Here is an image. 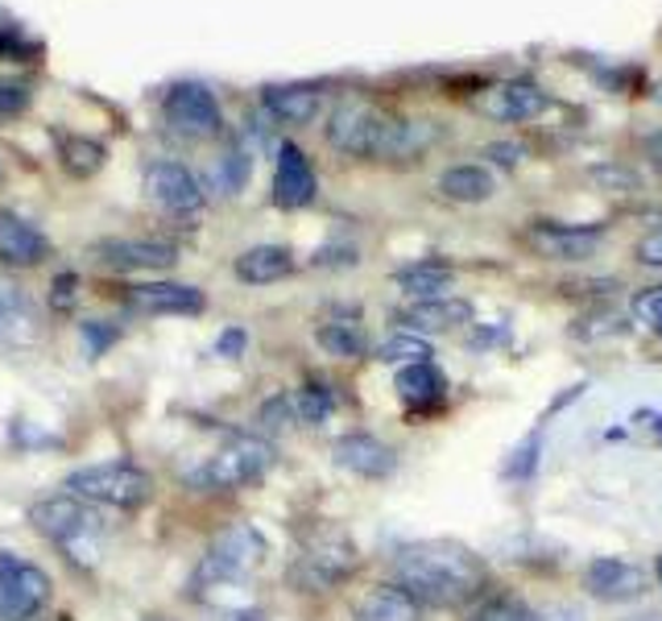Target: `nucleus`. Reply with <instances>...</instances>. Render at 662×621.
Returning a JSON list of instances; mask_svg holds the SVG:
<instances>
[{
	"label": "nucleus",
	"mask_w": 662,
	"mask_h": 621,
	"mask_svg": "<svg viewBox=\"0 0 662 621\" xmlns=\"http://www.w3.org/2000/svg\"><path fill=\"white\" fill-rule=\"evenodd\" d=\"M236 278L245 287H273L294 273V253L286 245H253L236 257Z\"/></svg>",
	"instance_id": "5701e85b"
},
{
	"label": "nucleus",
	"mask_w": 662,
	"mask_h": 621,
	"mask_svg": "<svg viewBox=\"0 0 662 621\" xmlns=\"http://www.w3.org/2000/svg\"><path fill=\"white\" fill-rule=\"evenodd\" d=\"M315 195H319V179L310 158L294 142H282L273 158V204L282 211H298L315 204Z\"/></svg>",
	"instance_id": "9b49d317"
},
{
	"label": "nucleus",
	"mask_w": 662,
	"mask_h": 621,
	"mask_svg": "<svg viewBox=\"0 0 662 621\" xmlns=\"http://www.w3.org/2000/svg\"><path fill=\"white\" fill-rule=\"evenodd\" d=\"M41 331L29 294L17 282H0V352H25Z\"/></svg>",
	"instance_id": "dca6fc26"
},
{
	"label": "nucleus",
	"mask_w": 662,
	"mask_h": 621,
	"mask_svg": "<svg viewBox=\"0 0 662 621\" xmlns=\"http://www.w3.org/2000/svg\"><path fill=\"white\" fill-rule=\"evenodd\" d=\"M526 241H530V248H535L538 257H547V261H588V257H597L600 241H604V228L538 220V224H530Z\"/></svg>",
	"instance_id": "9d476101"
},
{
	"label": "nucleus",
	"mask_w": 662,
	"mask_h": 621,
	"mask_svg": "<svg viewBox=\"0 0 662 621\" xmlns=\"http://www.w3.org/2000/svg\"><path fill=\"white\" fill-rule=\"evenodd\" d=\"M261 108L278 124H310L323 112V92L310 83H278L261 92Z\"/></svg>",
	"instance_id": "aec40b11"
},
{
	"label": "nucleus",
	"mask_w": 662,
	"mask_h": 621,
	"mask_svg": "<svg viewBox=\"0 0 662 621\" xmlns=\"http://www.w3.org/2000/svg\"><path fill=\"white\" fill-rule=\"evenodd\" d=\"M439 195L452 199V204H489L497 195V179L493 170L480 162L448 166V170L439 174Z\"/></svg>",
	"instance_id": "393cba45"
},
{
	"label": "nucleus",
	"mask_w": 662,
	"mask_h": 621,
	"mask_svg": "<svg viewBox=\"0 0 662 621\" xmlns=\"http://www.w3.org/2000/svg\"><path fill=\"white\" fill-rule=\"evenodd\" d=\"M551 92L535 80H505V83H493L489 92L476 96V112L489 117L497 124H522V121H535L551 108Z\"/></svg>",
	"instance_id": "1a4fd4ad"
},
{
	"label": "nucleus",
	"mask_w": 662,
	"mask_h": 621,
	"mask_svg": "<svg viewBox=\"0 0 662 621\" xmlns=\"http://www.w3.org/2000/svg\"><path fill=\"white\" fill-rule=\"evenodd\" d=\"M29 522L38 526L41 535L59 547L62 556L79 568H91L100 559V518L83 506L79 497L62 494V497H46L29 510Z\"/></svg>",
	"instance_id": "f03ea898"
},
{
	"label": "nucleus",
	"mask_w": 662,
	"mask_h": 621,
	"mask_svg": "<svg viewBox=\"0 0 662 621\" xmlns=\"http://www.w3.org/2000/svg\"><path fill=\"white\" fill-rule=\"evenodd\" d=\"M646 584H650V576L634 559L600 556L584 568V588L597 600H638L646 593Z\"/></svg>",
	"instance_id": "ddd939ff"
},
{
	"label": "nucleus",
	"mask_w": 662,
	"mask_h": 621,
	"mask_svg": "<svg viewBox=\"0 0 662 621\" xmlns=\"http://www.w3.org/2000/svg\"><path fill=\"white\" fill-rule=\"evenodd\" d=\"M397 398L410 406V411H434L439 402H443V390H448V381H443V373L434 369L431 361H418V365H402L397 369Z\"/></svg>",
	"instance_id": "a878e982"
},
{
	"label": "nucleus",
	"mask_w": 662,
	"mask_h": 621,
	"mask_svg": "<svg viewBox=\"0 0 662 621\" xmlns=\"http://www.w3.org/2000/svg\"><path fill=\"white\" fill-rule=\"evenodd\" d=\"M75 299H79V278L75 273H59L54 287H50V307L62 315V310L75 307Z\"/></svg>",
	"instance_id": "e433bc0d"
},
{
	"label": "nucleus",
	"mask_w": 662,
	"mask_h": 621,
	"mask_svg": "<svg viewBox=\"0 0 662 621\" xmlns=\"http://www.w3.org/2000/svg\"><path fill=\"white\" fill-rule=\"evenodd\" d=\"M245 344H248V331L245 328H228L220 340H216V352L220 356H228V361H236L241 352H245Z\"/></svg>",
	"instance_id": "79ce46f5"
},
{
	"label": "nucleus",
	"mask_w": 662,
	"mask_h": 621,
	"mask_svg": "<svg viewBox=\"0 0 662 621\" xmlns=\"http://www.w3.org/2000/svg\"><path fill=\"white\" fill-rule=\"evenodd\" d=\"M422 600L406 593L402 584H377L365 597L352 605L356 621H422Z\"/></svg>",
	"instance_id": "412c9836"
},
{
	"label": "nucleus",
	"mask_w": 662,
	"mask_h": 621,
	"mask_svg": "<svg viewBox=\"0 0 662 621\" xmlns=\"http://www.w3.org/2000/svg\"><path fill=\"white\" fill-rule=\"evenodd\" d=\"M372 356H377L381 365H418V361H431L434 352L422 336H414V331L402 328V331H393L390 340H381Z\"/></svg>",
	"instance_id": "cd10ccee"
},
{
	"label": "nucleus",
	"mask_w": 662,
	"mask_h": 621,
	"mask_svg": "<svg viewBox=\"0 0 662 621\" xmlns=\"http://www.w3.org/2000/svg\"><path fill=\"white\" fill-rule=\"evenodd\" d=\"M91 257L108 269H170L179 261V248L166 241H128V236H112V241H96Z\"/></svg>",
	"instance_id": "2eb2a0df"
},
{
	"label": "nucleus",
	"mask_w": 662,
	"mask_h": 621,
	"mask_svg": "<svg viewBox=\"0 0 662 621\" xmlns=\"http://www.w3.org/2000/svg\"><path fill=\"white\" fill-rule=\"evenodd\" d=\"M485 158L493 166H510L514 170L517 162H522V145L514 142H493V145H485Z\"/></svg>",
	"instance_id": "a19ab883"
},
{
	"label": "nucleus",
	"mask_w": 662,
	"mask_h": 621,
	"mask_svg": "<svg viewBox=\"0 0 662 621\" xmlns=\"http://www.w3.org/2000/svg\"><path fill=\"white\" fill-rule=\"evenodd\" d=\"M473 621H547V613H538V609H530V605H522L514 597H493L476 609Z\"/></svg>",
	"instance_id": "2f4dec72"
},
{
	"label": "nucleus",
	"mask_w": 662,
	"mask_h": 621,
	"mask_svg": "<svg viewBox=\"0 0 662 621\" xmlns=\"http://www.w3.org/2000/svg\"><path fill=\"white\" fill-rule=\"evenodd\" d=\"M538 452H542V431H530L514 448V455L505 460V468H501L505 480H517V485H522V480H530L535 468H538Z\"/></svg>",
	"instance_id": "7c9ffc66"
},
{
	"label": "nucleus",
	"mask_w": 662,
	"mask_h": 621,
	"mask_svg": "<svg viewBox=\"0 0 662 621\" xmlns=\"http://www.w3.org/2000/svg\"><path fill=\"white\" fill-rule=\"evenodd\" d=\"M303 568H307L310 580L335 584V580L352 576V568H356V547H352L340 531H319V535H310L307 547H303Z\"/></svg>",
	"instance_id": "f3484780"
},
{
	"label": "nucleus",
	"mask_w": 662,
	"mask_h": 621,
	"mask_svg": "<svg viewBox=\"0 0 662 621\" xmlns=\"http://www.w3.org/2000/svg\"><path fill=\"white\" fill-rule=\"evenodd\" d=\"M29 108V83L21 80H0V121L21 117Z\"/></svg>",
	"instance_id": "473e14b6"
},
{
	"label": "nucleus",
	"mask_w": 662,
	"mask_h": 621,
	"mask_svg": "<svg viewBox=\"0 0 662 621\" xmlns=\"http://www.w3.org/2000/svg\"><path fill=\"white\" fill-rule=\"evenodd\" d=\"M476 307L468 299H455V294H443V299H422L397 315V324H406V331H452L473 324Z\"/></svg>",
	"instance_id": "4be33fe9"
},
{
	"label": "nucleus",
	"mask_w": 662,
	"mask_h": 621,
	"mask_svg": "<svg viewBox=\"0 0 662 621\" xmlns=\"http://www.w3.org/2000/svg\"><path fill=\"white\" fill-rule=\"evenodd\" d=\"M634 257H638L641 266L662 269V228H654V232H646V236H641L638 248H634Z\"/></svg>",
	"instance_id": "58836bf2"
},
{
	"label": "nucleus",
	"mask_w": 662,
	"mask_h": 621,
	"mask_svg": "<svg viewBox=\"0 0 662 621\" xmlns=\"http://www.w3.org/2000/svg\"><path fill=\"white\" fill-rule=\"evenodd\" d=\"M393 287L410 299H443L452 294L455 287V269L448 261H434V257H422V261H410V266L393 269Z\"/></svg>",
	"instance_id": "b1692460"
},
{
	"label": "nucleus",
	"mask_w": 662,
	"mask_h": 621,
	"mask_svg": "<svg viewBox=\"0 0 662 621\" xmlns=\"http://www.w3.org/2000/svg\"><path fill=\"white\" fill-rule=\"evenodd\" d=\"M103 162H108V149L100 142H91V137H66L62 142V166L75 179H91Z\"/></svg>",
	"instance_id": "c756f323"
},
{
	"label": "nucleus",
	"mask_w": 662,
	"mask_h": 621,
	"mask_svg": "<svg viewBox=\"0 0 662 621\" xmlns=\"http://www.w3.org/2000/svg\"><path fill=\"white\" fill-rule=\"evenodd\" d=\"M128 303L142 315H199L207 307L204 290L186 282H145L128 290Z\"/></svg>",
	"instance_id": "6ab92c4d"
},
{
	"label": "nucleus",
	"mask_w": 662,
	"mask_h": 621,
	"mask_svg": "<svg viewBox=\"0 0 662 621\" xmlns=\"http://www.w3.org/2000/svg\"><path fill=\"white\" fill-rule=\"evenodd\" d=\"M646 158H650V166H654V170L662 174V129L646 137Z\"/></svg>",
	"instance_id": "37998d69"
},
{
	"label": "nucleus",
	"mask_w": 662,
	"mask_h": 621,
	"mask_svg": "<svg viewBox=\"0 0 662 621\" xmlns=\"http://www.w3.org/2000/svg\"><path fill=\"white\" fill-rule=\"evenodd\" d=\"M634 315H638L650 331L662 336V287H650L641 290V294H634Z\"/></svg>",
	"instance_id": "72a5a7b5"
},
{
	"label": "nucleus",
	"mask_w": 662,
	"mask_h": 621,
	"mask_svg": "<svg viewBox=\"0 0 662 621\" xmlns=\"http://www.w3.org/2000/svg\"><path fill=\"white\" fill-rule=\"evenodd\" d=\"M290 402H294V418H298V423H310V427L328 423V414L335 411V393H331L323 381H303Z\"/></svg>",
	"instance_id": "c85d7f7f"
},
{
	"label": "nucleus",
	"mask_w": 662,
	"mask_h": 621,
	"mask_svg": "<svg viewBox=\"0 0 662 621\" xmlns=\"http://www.w3.org/2000/svg\"><path fill=\"white\" fill-rule=\"evenodd\" d=\"M62 489L79 497L87 506H112V510H142L154 497V476L124 464V460H108V464H87L62 480Z\"/></svg>",
	"instance_id": "39448f33"
},
{
	"label": "nucleus",
	"mask_w": 662,
	"mask_h": 621,
	"mask_svg": "<svg viewBox=\"0 0 662 621\" xmlns=\"http://www.w3.org/2000/svg\"><path fill=\"white\" fill-rule=\"evenodd\" d=\"M166 121L183 137H216L224 129V108L216 100V92L207 83L183 80L166 92Z\"/></svg>",
	"instance_id": "6e6552de"
},
{
	"label": "nucleus",
	"mask_w": 662,
	"mask_h": 621,
	"mask_svg": "<svg viewBox=\"0 0 662 621\" xmlns=\"http://www.w3.org/2000/svg\"><path fill=\"white\" fill-rule=\"evenodd\" d=\"M273 468V443L261 439V435H232L220 452H211L199 464L186 473V485L191 489H207V494H220V489H245L253 480Z\"/></svg>",
	"instance_id": "7ed1b4c3"
},
{
	"label": "nucleus",
	"mask_w": 662,
	"mask_h": 621,
	"mask_svg": "<svg viewBox=\"0 0 662 621\" xmlns=\"http://www.w3.org/2000/svg\"><path fill=\"white\" fill-rule=\"evenodd\" d=\"M356 261H360V248L348 245V241H344V245H323L319 253H315V266L319 269H335V266L352 269Z\"/></svg>",
	"instance_id": "f704fd0d"
},
{
	"label": "nucleus",
	"mask_w": 662,
	"mask_h": 621,
	"mask_svg": "<svg viewBox=\"0 0 662 621\" xmlns=\"http://www.w3.org/2000/svg\"><path fill=\"white\" fill-rule=\"evenodd\" d=\"M50 257V241L38 224L21 220L17 211H0V261L4 266H41Z\"/></svg>",
	"instance_id": "a211bd4d"
},
{
	"label": "nucleus",
	"mask_w": 662,
	"mask_h": 621,
	"mask_svg": "<svg viewBox=\"0 0 662 621\" xmlns=\"http://www.w3.org/2000/svg\"><path fill=\"white\" fill-rule=\"evenodd\" d=\"M592 179L604 186H621V191H634V186H641V179L634 174V170H625V166H592Z\"/></svg>",
	"instance_id": "4c0bfd02"
},
{
	"label": "nucleus",
	"mask_w": 662,
	"mask_h": 621,
	"mask_svg": "<svg viewBox=\"0 0 662 621\" xmlns=\"http://www.w3.org/2000/svg\"><path fill=\"white\" fill-rule=\"evenodd\" d=\"M257 418H261V427H286L290 418H294V402L290 398H273V402L261 406Z\"/></svg>",
	"instance_id": "ea45409f"
},
{
	"label": "nucleus",
	"mask_w": 662,
	"mask_h": 621,
	"mask_svg": "<svg viewBox=\"0 0 662 621\" xmlns=\"http://www.w3.org/2000/svg\"><path fill=\"white\" fill-rule=\"evenodd\" d=\"M266 559V535L248 522H236L211 538L207 556L195 568V588H216V584H236L248 572H257V563Z\"/></svg>",
	"instance_id": "423d86ee"
},
{
	"label": "nucleus",
	"mask_w": 662,
	"mask_h": 621,
	"mask_svg": "<svg viewBox=\"0 0 662 621\" xmlns=\"http://www.w3.org/2000/svg\"><path fill=\"white\" fill-rule=\"evenodd\" d=\"M228 621H261V613H257V609H241V613H232Z\"/></svg>",
	"instance_id": "c03bdc74"
},
{
	"label": "nucleus",
	"mask_w": 662,
	"mask_h": 621,
	"mask_svg": "<svg viewBox=\"0 0 662 621\" xmlns=\"http://www.w3.org/2000/svg\"><path fill=\"white\" fill-rule=\"evenodd\" d=\"M145 191L162 211H174V216H195L207 199L199 179L183 162H154L145 170Z\"/></svg>",
	"instance_id": "f8f14e48"
},
{
	"label": "nucleus",
	"mask_w": 662,
	"mask_h": 621,
	"mask_svg": "<svg viewBox=\"0 0 662 621\" xmlns=\"http://www.w3.org/2000/svg\"><path fill=\"white\" fill-rule=\"evenodd\" d=\"M220 174H224L228 191H241V186L248 183V154H245V149H232V154H224Z\"/></svg>",
	"instance_id": "c9c22d12"
},
{
	"label": "nucleus",
	"mask_w": 662,
	"mask_h": 621,
	"mask_svg": "<svg viewBox=\"0 0 662 621\" xmlns=\"http://www.w3.org/2000/svg\"><path fill=\"white\" fill-rule=\"evenodd\" d=\"M331 460H335L340 468H348V473L365 476V480H385V476H393V468H397V455H393L390 443L365 431L340 435V439L331 443Z\"/></svg>",
	"instance_id": "4468645a"
},
{
	"label": "nucleus",
	"mask_w": 662,
	"mask_h": 621,
	"mask_svg": "<svg viewBox=\"0 0 662 621\" xmlns=\"http://www.w3.org/2000/svg\"><path fill=\"white\" fill-rule=\"evenodd\" d=\"M629 621H662L659 613H641V618H629Z\"/></svg>",
	"instance_id": "49530a36"
},
{
	"label": "nucleus",
	"mask_w": 662,
	"mask_h": 621,
	"mask_svg": "<svg viewBox=\"0 0 662 621\" xmlns=\"http://www.w3.org/2000/svg\"><path fill=\"white\" fill-rule=\"evenodd\" d=\"M50 593H54V584L38 563L13 556V551H0V621L38 618Z\"/></svg>",
	"instance_id": "0eeeda50"
},
{
	"label": "nucleus",
	"mask_w": 662,
	"mask_h": 621,
	"mask_svg": "<svg viewBox=\"0 0 662 621\" xmlns=\"http://www.w3.org/2000/svg\"><path fill=\"white\" fill-rule=\"evenodd\" d=\"M654 100H659V104H662V83H659V87H654Z\"/></svg>",
	"instance_id": "de8ad7c7"
},
{
	"label": "nucleus",
	"mask_w": 662,
	"mask_h": 621,
	"mask_svg": "<svg viewBox=\"0 0 662 621\" xmlns=\"http://www.w3.org/2000/svg\"><path fill=\"white\" fill-rule=\"evenodd\" d=\"M315 340H319V349L328 352V356H340V361H360V356L369 352V336L356 324V310H352L348 319L319 324V328H315Z\"/></svg>",
	"instance_id": "bb28decb"
},
{
	"label": "nucleus",
	"mask_w": 662,
	"mask_h": 621,
	"mask_svg": "<svg viewBox=\"0 0 662 621\" xmlns=\"http://www.w3.org/2000/svg\"><path fill=\"white\" fill-rule=\"evenodd\" d=\"M654 580H659V588H662V556L654 559Z\"/></svg>",
	"instance_id": "a18cd8bd"
},
{
	"label": "nucleus",
	"mask_w": 662,
	"mask_h": 621,
	"mask_svg": "<svg viewBox=\"0 0 662 621\" xmlns=\"http://www.w3.org/2000/svg\"><path fill=\"white\" fill-rule=\"evenodd\" d=\"M397 121L365 96H344L328 117V145L348 158H390Z\"/></svg>",
	"instance_id": "20e7f679"
},
{
	"label": "nucleus",
	"mask_w": 662,
	"mask_h": 621,
	"mask_svg": "<svg viewBox=\"0 0 662 621\" xmlns=\"http://www.w3.org/2000/svg\"><path fill=\"white\" fill-rule=\"evenodd\" d=\"M393 584H402L422 605L455 609L485 588V563L464 543L422 538L393 556Z\"/></svg>",
	"instance_id": "f257e3e1"
}]
</instances>
